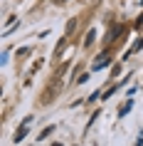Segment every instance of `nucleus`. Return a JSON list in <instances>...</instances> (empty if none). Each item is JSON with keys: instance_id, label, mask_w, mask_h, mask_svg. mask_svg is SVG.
<instances>
[{"instance_id": "nucleus-1", "label": "nucleus", "mask_w": 143, "mask_h": 146, "mask_svg": "<svg viewBox=\"0 0 143 146\" xmlns=\"http://www.w3.org/2000/svg\"><path fill=\"white\" fill-rule=\"evenodd\" d=\"M25 134H27V121H25V126L15 134V141H22V139H25Z\"/></svg>"}, {"instance_id": "nucleus-2", "label": "nucleus", "mask_w": 143, "mask_h": 146, "mask_svg": "<svg viewBox=\"0 0 143 146\" xmlns=\"http://www.w3.org/2000/svg\"><path fill=\"white\" fill-rule=\"evenodd\" d=\"M106 64H109V60H99V62H94V69H104Z\"/></svg>"}, {"instance_id": "nucleus-3", "label": "nucleus", "mask_w": 143, "mask_h": 146, "mask_svg": "<svg viewBox=\"0 0 143 146\" xmlns=\"http://www.w3.org/2000/svg\"><path fill=\"white\" fill-rule=\"evenodd\" d=\"M131 107H133V102H126V104H123V109H121V116L128 114V109H131Z\"/></svg>"}, {"instance_id": "nucleus-4", "label": "nucleus", "mask_w": 143, "mask_h": 146, "mask_svg": "<svg viewBox=\"0 0 143 146\" xmlns=\"http://www.w3.org/2000/svg\"><path fill=\"white\" fill-rule=\"evenodd\" d=\"M52 131H54V126H47V129L42 131V134H40V139H45V136H49V134H52Z\"/></svg>"}, {"instance_id": "nucleus-5", "label": "nucleus", "mask_w": 143, "mask_h": 146, "mask_svg": "<svg viewBox=\"0 0 143 146\" xmlns=\"http://www.w3.org/2000/svg\"><path fill=\"white\" fill-rule=\"evenodd\" d=\"M141 47H143V37H141V40H138V42L133 45V50H141Z\"/></svg>"}, {"instance_id": "nucleus-6", "label": "nucleus", "mask_w": 143, "mask_h": 146, "mask_svg": "<svg viewBox=\"0 0 143 146\" xmlns=\"http://www.w3.org/2000/svg\"><path fill=\"white\" fill-rule=\"evenodd\" d=\"M52 146H62V144H52Z\"/></svg>"}]
</instances>
